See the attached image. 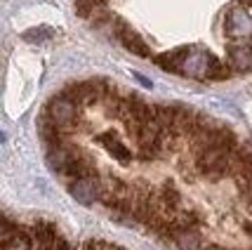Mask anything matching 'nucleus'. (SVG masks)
<instances>
[{"instance_id": "12", "label": "nucleus", "mask_w": 252, "mask_h": 250, "mask_svg": "<svg viewBox=\"0 0 252 250\" xmlns=\"http://www.w3.org/2000/svg\"><path fill=\"white\" fill-rule=\"evenodd\" d=\"M47 38H52V31L45 29V26H40V29H31V31L24 33V40H26V43H43V40H47Z\"/></svg>"}, {"instance_id": "15", "label": "nucleus", "mask_w": 252, "mask_h": 250, "mask_svg": "<svg viewBox=\"0 0 252 250\" xmlns=\"http://www.w3.org/2000/svg\"><path fill=\"white\" fill-rule=\"evenodd\" d=\"M109 250H125V248H118V246H111Z\"/></svg>"}, {"instance_id": "9", "label": "nucleus", "mask_w": 252, "mask_h": 250, "mask_svg": "<svg viewBox=\"0 0 252 250\" xmlns=\"http://www.w3.org/2000/svg\"><path fill=\"white\" fill-rule=\"evenodd\" d=\"M189 47H179V50H172V52H165V55L156 57V64L165 69V71H172V73H179L182 71V64H184V57H187Z\"/></svg>"}, {"instance_id": "2", "label": "nucleus", "mask_w": 252, "mask_h": 250, "mask_svg": "<svg viewBox=\"0 0 252 250\" xmlns=\"http://www.w3.org/2000/svg\"><path fill=\"white\" fill-rule=\"evenodd\" d=\"M224 33L231 43H250L252 45V7L250 5H233L224 17Z\"/></svg>"}, {"instance_id": "5", "label": "nucleus", "mask_w": 252, "mask_h": 250, "mask_svg": "<svg viewBox=\"0 0 252 250\" xmlns=\"http://www.w3.org/2000/svg\"><path fill=\"white\" fill-rule=\"evenodd\" d=\"M116 36H118V40H121L127 50H130L132 55L137 57H151V50H149V45H146V40H144L139 33L134 31V29H130L125 22H121L118 19V31H116Z\"/></svg>"}, {"instance_id": "8", "label": "nucleus", "mask_w": 252, "mask_h": 250, "mask_svg": "<svg viewBox=\"0 0 252 250\" xmlns=\"http://www.w3.org/2000/svg\"><path fill=\"white\" fill-rule=\"evenodd\" d=\"M158 201H160V206L167 210V213H175L182 208V194H179V189H177L172 182H165L160 189H158Z\"/></svg>"}, {"instance_id": "7", "label": "nucleus", "mask_w": 252, "mask_h": 250, "mask_svg": "<svg viewBox=\"0 0 252 250\" xmlns=\"http://www.w3.org/2000/svg\"><path fill=\"white\" fill-rule=\"evenodd\" d=\"M99 142L106 146V151L116 158V161H121V163H130L132 161V151L123 144L121 140H118V135L116 132H104V135H99Z\"/></svg>"}, {"instance_id": "13", "label": "nucleus", "mask_w": 252, "mask_h": 250, "mask_svg": "<svg viewBox=\"0 0 252 250\" xmlns=\"http://www.w3.org/2000/svg\"><path fill=\"white\" fill-rule=\"evenodd\" d=\"M109 248H111V243H106V241L90 239L88 243H83V248H80V250H109Z\"/></svg>"}, {"instance_id": "14", "label": "nucleus", "mask_w": 252, "mask_h": 250, "mask_svg": "<svg viewBox=\"0 0 252 250\" xmlns=\"http://www.w3.org/2000/svg\"><path fill=\"white\" fill-rule=\"evenodd\" d=\"M205 250H226V248H221V246H208Z\"/></svg>"}, {"instance_id": "4", "label": "nucleus", "mask_w": 252, "mask_h": 250, "mask_svg": "<svg viewBox=\"0 0 252 250\" xmlns=\"http://www.w3.org/2000/svg\"><path fill=\"white\" fill-rule=\"evenodd\" d=\"M101 191H104V184L97 177V173L85 175V177H76L68 184V194L73 196L80 206H92V203L101 201Z\"/></svg>"}, {"instance_id": "11", "label": "nucleus", "mask_w": 252, "mask_h": 250, "mask_svg": "<svg viewBox=\"0 0 252 250\" xmlns=\"http://www.w3.org/2000/svg\"><path fill=\"white\" fill-rule=\"evenodd\" d=\"M175 243L179 250H205L203 248V241L198 236L196 229H187V231H179L175 236Z\"/></svg>"}, {"instance_id": "1", "label": "nucleus", "mask_w": 252, "mask_h": 250, "mask_svg": "<svg viewBox=\"0 0 252 250\" xmlns=\"http://www.w3.org/2000/svg\"><path fill=\"white\" fill-rule=\"evenodd\" d=\"M231 66H224L217 57L208 52V50H198V47H189L184 64H182V76L196 78V80H224L231 76Z\"/></svg>"}, {"instance_id": "16", "label": "nucleus", "mask_w": 252, "mask_h": 250, "mask_svg": "<svg viewBox=\"0 0 252 250\" xmlns=\"http://www.w3.org/2000/svg\"><path fill=\"white\" fill-rule=\"evenodd\" d=\"M248 208H250V210H252V201H250V203H248Z\"/></svg>"}, {"instance_id": "10", "label": "nucleus", "mask_w": 252, "mask_h": 250, "mask_svg": "<svg viewBox=\"0 0 252 250\" xmlns=\"http://www.w3.org/2000/svg\"><path fill=\"white\" fill-rule=\"evenodd\" d=\"M2 250H33L31 248V227H19L12 239L2 241Z\"/></svg>"}, {"instance_id": "6", "label": "nucleus", "mask_w": 252, "mask_h": 250, "mask_svg": "<svg viewBox=\"0 0 252 250\" xmlns=\"http://www.w3.org/2000/svg\"><path fill=\"white\" fill-rule=\"evenodd\" d=\"M229 66L236 73L252 71V45L250 43H231L229 45Z\"/></svg>"}, {"instance_id": "3", "label": "nucleus", "mask_w": 252, "mask_h": 250, "mask_svg": "<svg viewBox=\"0 0 252 250\" xmlns=\"http://www.w3.org/2000/svg\"><path fill=\"white\" fill-rule=\"evenodd\" d=\"M45 113H47V118L52 120L59 130L68 132V130H73V128L78 125V113H80V107H78L71 97H66L64 92H62V95H57V97L50 99V104H47Z\"/></svg>"}]
</instances>
